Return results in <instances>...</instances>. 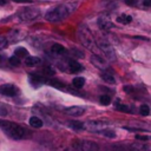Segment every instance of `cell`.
Returning <instances> with one entry per match:
<instances>
[{
	"mask_svg": "<svg viewBox=\"0 0 151 151\" xmlns=\"http://www.w3.org/2000/svg\"><path fill=\"white\" fill-rule=\"evenodd\" d=\"M99 101H100V104H101V105L107 106V105H110V104H111V98H110L107 94H103V96H100Z\"/></svg>",
	"mask_w": 151,
	"mask_h": 151,
	"instance_id": "cell-24",
	"label": "cell"
},
{
	"mask_svg": "<svg viewBox=\"0 0 151 151\" xmlns=\"http://www.w3.org/2000/svg\"><path fill=\"white\" fill-rule=\"evenodd\" d=\"M19 92L18 87H15L14 85L12 84H4L0 86V93L4 94V96H7V97H13V96H17Z\"/></svg>",
	"mask_w": 151,
	"mask_h": 151,
	"instance_id": "cell-9",
	"label": "cell"
},
{
	"mask_svg": "<svg viewBox=\"0 0 151 151\" xmlns=\"http://www.w3.org/2000/svg\"><path fill=\"white\" fill-rule=\"evenodd\" d=\"M78 4L76 2H65V4H60L58 6H55L54 8L50 9L45 18L47 21L51 22H55V21H61L64 19H66L67 17H70L77 8Z\"/></svg>",
	"mask_w": 151,
	"mask_h": 151,
	"instance_id": "cell-1",
	"label": "cell"
},
{
	"mask_svg": "<svg viewBox=\"0 0 151 151\" xmlns=\"http://www.w3.org/2000/svg\"><path fill=\"white\" fill-rule=\"evenodd\" d=\"M68 70L71 73H78V72L83 71V66L77 60H70L68 61Z\"/></svg>",
	"mask_w": 151,
	"mask_h": 151,
	"instance_id": "cell-14",
	"label": "cell"
},
{
	"mask_svg": "<svg viewBox=\"0 0 151 151\" xmlns=\"http://www.w3.org/2000/svg\"><path fill=\"white\" fill-rule=\"evenodd\" d=\"M72 85L76 87V88H81L84 85H85V79L83 77H76L73 78L72 80Z\"/></svg>",
	"mask_w": 151,
	"mask_h": 151,
	"instance_id": "cell-20",
	"label": "cell"
},
{
	"mask_svg": "<svg viewBox=\"0 0 151 151\" xmlns=\"http://www.w3.org/2000/svg\"><path fill=\"white\" fill-rule=\"evenodd\" d=\"M129 151H151L149 145L143 144V143H132L127 146Z\"/></svg>",
	"mask_w": 151,
	"mask_h": 151,
	"instance_id": "cell-11",
	"label": "cell"
},
{
	"mask_svg": "<svg viewBox=\"0 0 151 151\" xmlns=\"http://www.w3.org/2000/svg\"><path fill=\"white\" fill-rule=\"evenodd\" d=\"M9 64L13 65V66H19V65H20V59H19L18 57L13 55V57L9 58Z\"/></svg>",
	"mask_w": 151,
	"mask_h": 151,
	"instance_id": "cell-26",
	"label": "cell"
},
{
	"mask_svg": "<svg viewBox=\"0 0 151 151\" xmlns=\"http://www.w3.org/2000/svg\"><path fill=\"white\" fill-rule=\"evenodd\" d=\"M74 151H98L99 146L92 140H74L72 143Z\"/></svg>",
	"mask_w": 151,
	"mask_h": 151,
	"instance_id": "cell-5",
	"label": "cell"
},
{
	"mask_svg": "<svg viewBox=\"0 0 151 151\" xmlns=\"http://www.w3.org/2000/svg\"><path fill=\"white\" fill-rule=\"evenodd\" d=\"M42 71H44V73H46L47 76H51V74H53V73H54V72H53V70H52L51 67H48V66L44 67V68H42Z\"/></svg>",
	"mask_w": 151,
	"mask_h": 151,
	"instance_id": "cell-31",
	"label": "cell"
},
{
	"mask_svg": "<svg viewBox=\"0 0 151 151\" xmlns=\"http://www.w3.org/2000/svg\"><path fill=\"white\" fill-rule=\"evenodd\" d=\"M106 123L104 122H99V120H91L87 122L86 124H84V129H87L92 132H100L101 130H104L106 127Z\"/></svg>",
	"mask_w": 151,
	"mask_h": 151,
	"instance_id": "cell-8",
	"label": "cell"
},
{
	"mask_svg": "<svg viewBox=\"0 0 151 151\" xmlns=\"http://www.w3.org/2000/svg\"><path fill=\"white\" fill-rule=\"evenodd\" d=\"M65 113L72 117H80L85 113V107L83 106H70L65 109Z\"/></svg>",
	"mask_w": 151,
	"mask_h": 151,
	"instance_id": "cell-10",
	"label": "cell"
},
{
	"mask_svg": "<svg viewBox=\"0 0 151 151\" xmlns=\"http://www.w3.org/2000/svg\"><path fill=\"white\" fill-rule=\"evenodd\" d=\"M68 126L73 130H84V123L79 122V120H71L68 122Z\"/></svg>",
	"mask_w": 151,
	"mask_h": 151,
	"instance_id": "cell-21",
	"label": "cell"
},
{
	"mask_svg": "<svg viewBox=\"0 0 151 151\" xmlns=\"http://www.w3.org/2000/svg\"><path fill=\"white\" fill-rule=\"evenodd\" d=\"M6 114H7V110L2 105H0V116H6Z\"/></svg>",
	"mask_w": 151,
	"mask_h": 151,
	"instance_id": "cell-33",
	"label": "cell"
},
{
	"mask_svg": "<svg viewBox=\"0 0 151 151\" xmlns=\"http://www.w3.org/2000/svg\"><path fill=\"white\" fill-rule=\"evenodd\" d=\"M124 2L127 5V6H136L138 0H124Z\"/></svg>",
	"mask_w": 151,
	"mask_h": 151,
	"instance_id": "cell-32",
	"label": "cell"
},
{
	"mask_svg": "<svg viewBox=\"0 0 151 151\" xmlns=\"http://www.w3.org/2000/svg\"><path fill=\"white\" fill-rule=\"evenodd\" d=\"M50 84L53 86V87H57V88H64V84L58 81V80H51Z\"/></svg>",
	"mask_w": 151,
	"mask_h": 151,
	"instance_id": "cell-28",
	"label": "cell"
},
{
	"mask_svg": "<svg viewBox=\"0 0 151 151\" xmlns=\"http://www.w3.org/2000/svg\"><path fill=\"white\" fill-rule=\"evenodd\" d=\"M136 139L137 140H142V142H147V140H151V136H147V134H137L136 136Z\"/></svg>",
	"mask_w": 151,
	"mask_h": 151,
	"instance_id": "cell-27",
	"label": "cell"
},
{
	"mask_svg": "<svg viewBox=\"0 0 151 151\" xmlns=\"http://www.w3.org/2000/svg\"><path fill=\"white\" fill-rule=\"evenodd\" d=\"M0 129L12 139H15V140H19V139H22V138H26L28 136V131L17 124V123H13V122H9V120H0Z\"/></svg>",
	"mask_w": 151,
	"mask_h": 151,
	"instance_id": "cell-2",
	"label": "cell"
},
{
	"mask_svg": "<svg viewBox=\"0 0 151 151\" xmlns=\"http://www.w3.org/2000/svg\"><path fill=\"white\" fill-rule=\"evenodd\" d=\"M4 4H6V0H0V5H4Z\"/></svg>",
	"mask_w": 151,
	"mask_h": 151,
	"instance_id": "cell-37",
	"label": "cell"
},
{
	"mask_svg": "<svg viewBox=\"0 0 151 151\" xmlns=\"http://www.w3.org/2000/svg\"><path fill=\"white\" fill-rule=\"evenodd\" d=\"M14 2H21V4H31L32 0H13Z\"/></svg>",
	"mask_w": 151,
	"mask_h": 151,
	"instance_id": "cell-35",
	"label": "cell"
},
{
	"mask_svg": "<svg viewBox=\"0 0 151 151\" xmlns=\"http://www.w3.org/2000/svg\"><path fill=\"white\" fill-rule=\"evenodd\" d=\"M116 20H117V22H119V24L127 25V24H130V22L132 21V17L129 15V14H122V15H118V17L116 18Z\"/></svg>",
	"mask_w": 151,
	"mask_h": 151,
	"instance_id": "cell-15",
	"label": "cell"
},
{
	"mask_svg": "<svg viewBox=\"0 0 151 151\" xmlns=\"http://www.w3.org/2000/svg\"><path fill=\"white\" fill-rule=\"evenodd\" d=\"M97 45H98L99 50L103 52V54L105 55V58H106L107 60H110V61H116V60H117L116 52H114L113 47L111 46V44H110L106 39H104V38L98 39Z\"/></svg>",
	"mask_w": 151,
	"mask_h": 151,
	"instance_id": "cell-4",
	"label": "cell"
},
{
	"mask_svg": "<svg viewBox=\"0 0 151 151\" xmlns=\"http://www.w3.org/2000/svg\"><path fill=\"white\" fill-rule=\"evenodd\" d=\"M99 133L104 134V136L107 137V138H114V137H116V132H114L113 130H109V129H104V130H101Z\"/></svg>",
	"mask_w": 151,
	"mask_h": 151,
	"instance_id": "cell-23",
	"label": "cell"
},
{
	"mask_svg": "<svg viewBox=\"0 0 151 151\" xmlns=\"http://www.w3.org/2000/svg\"><path fill=\"white\" fill-rule=\"evenodd\" d=\"M133 39H143V40H146V41L149 40V39L145 38V37H133Z\"/></svg>",
	"mask_w": 151,
	"mask_h": 151,
	"instance_id": "cell-36",
	"label": "cell"
},
{
	"mask_svg": "<svg viewBox=\"0 0 151 151\" xmlns=\"http://www.w3.org/2000/svg\"><path fill=\"white\" fill-rule=\"evenodd\" d=\"M29 81L34 85H39V84H42L45 83V78L42 76H39V74H29Z\"/></svg>",
	"mask_w": 151,
	"mask_h": 151,
	"instance_id": "cell-16",
	"label": "cell"
},
{
	"mask_svg": "<svg viewBox=\"0 0 151 151\" xmlns=\"http://www.w3.org/2000/svg\"><path fill=\"white\" fill-rule=\"evenodd\" d=\"M117 109H118L119 111H123V112H130V109H129V106H126V105H123V104H118V105H117Z\"/></svg>",
	"mask_w": 151,
	"mask_h": 151,
	"instance_id": "cell-30",
	"label": "cell"
},
{
	"mask_svg": "<svg viewBox=\"0 0 151 151\" xmlns=\"http://www.w3.org/2000/svg\"><path fill=\"white\" fill-rule=\"evenodd\" d=\"M14 55L18 57V58H20V57H27L28 55V51L25 47H18L14 51Z\"/></svg>",
	"mask_w": 151,
	"mask_h": 151,
	"instance_id": "cell-22",
	"label": "cell"
},
{
	"mask_svg": "<svg viewBox=\"0 0 151 151\" xmlns=\"http://www.w3.org/2000/svg\"><path fill=\"white\" fill-rule=\"evenodd\" d=\"M90 61H91V64L93 65V66H96L98 70H100V71H107L109 70V64H107V61L103 58V57H100V55H98V54H92L91 55V58H90Z\"/></svg>",
	"mask_w": 151,
	"mask_h": 151,
	"instance_id": "cell-7",
	"label": "cell"
},
{
	"mask_svg": "<svg viewBox=\"0 0 151 151\" xmlns=\"http://www.w3.org/2000/svg\"><path fill=\"white\" fill-rule=\"evenodd\" d=\"M100 78H101L104 81H106L107 84H114V81H116V80H114V77H113L110 72H107V71H103Z\"/></svg>",
	"mask_w": 151,
	"mask_h": 151,
	"instance_id": "cell-17",
	"label": "cell"
},
{
	"mask_svg": "<svg viewBox=\"0 0 151 151\" xmlns=\"http://www.w3.org/2000/svg\"><path fill=\"white\" fill-rule=\"evenodd\" d=\"M139 112H140L142 116H149V113H150V107H149L146 104H144V105L140 106Z\"/></svg>",
	"mask_w": 151,
	"mask_h": 151,
	"instance_id": "cell-25",
	"label": "cell"
},
{
	"mask_svg": "<svg viewBox=\"0 0 151 151\" xmlns=\"http://www.w3.org/2000/svg\"><path fill=\"white\" fill-rule=\"evenodd\" d=\"M29 125H31L32 127L39 129V127H41V126H42V120H41L40 118H38V117L33 116V117H31V118H29Z\"/></svg>",
	"mask_w": 151,
	"mask_h": 151,
	"instance_id": "cell-19",
	"label": "cell"
},
{
	"mask_svg": "<svg viewBox=\"0 0 151 151\" xmlns=\"http://www.w3.org/2000/svg\"><path fill=\"white\" fill-rule=\"evenodd\" d=\"M41 63V59L39 57H35V55H31V57H26L25 59V65L26 66H29V67H33V66H37Z\"/></svg>",
	"mask_w": 151,
	"mask_h": 151,
	"instance_id": "cell-13",
	"label": "cell"
},
{
	"mask_svg": "<svg viewBox=\"0 0 151 151\" xmlns=\"http://www.w3.org/2000/svg\"><path fill=\"white\" fill-rule=\"evenodd\" d=\"M142 4H143V6H145V7H151V0H143Z\"/></svg>",
	"mask_w": 151,
	"mask_h": 151,
	"instance_id": "cell-34",
	"label": "cell"
},
{
	"mask_svg": "<svg viewBox=\"0 0 151 151\" xmlns=\"http://www.w3.org/2000/svg\"><path fill=\"white\" fill-rule=\"evenodd\" d=\"M40 15V11L37 8H26L21 13H19V19L21 21H32Z\"/></svg>",
	"mask_w": 151,
	"mask_h": 151,
	"instance_id": "cell-6",
	"label": "cell"
},
{
	"mask_svg": "<svg viewBox=\"0 0 151 151\" xmlns=\"http://www.w3.org/2000/svg\"><path fill=\"white\" fill-rule=\"evenodd\" d=\"M78 37L81 41V44L90 51L92 52H96L98 50V45H97V41L94 40L92 33L88 31V28L84 25H80L79 28H78Z\"/></svg>",
	"mask_w": 151,
	"mask_h": 151,
	"instance_id": "cell-3",
	"label": "cell"
},
{
	"mask_svg": "<svg viewBox=\"0 0 151 151\" xmlns=\"http://www.w3.org/2000/svg\"><path fill=\"white\" fill-rule=\"evenodd\" d=\"M51 51L54 53V54H64L66 52L65 47L60 44H53L52 47H51Z\"/></svg>",
	"mask_w": 151,
	"mask_h": 151,
	"instance_id": "cell-18",
	"label": "cell"
},
{
	"mask_svg": "<svg viewBox=\"0 0 151 151\" xmlns=\"http://www.w3.org/2000/svg\"><path fill=\"white\" fill-rule=\"evenodd\" d=\"M7 45H8V42H7L6 38H4V37H0V50H2V48H6V47H7Z\"/></svg>",
	"mask_w": 151,
	"mask_h": 151,
	"instance_id": "cell-29",
	"label": "cell"
},
{
	"mask_svg": "<svg viewBox=\"0 0 151 151\" xmlns=\"http://www.w3.org/2000/svg\"><path fill=\"white\" fill-rule=\"evenodd\" d=\"M98 26H99V28H101V29H104V31H107V29H111V28H113V24L107 19V18H103V17H100L99 19H98Z\"/></svg>",
	"mask_w": 151,
	"mask_h": 151,
	"instance_id": "cell-12",
	"label": "cell"
}]
</instances>
